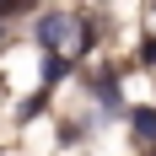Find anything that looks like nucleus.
Wrapping results in <instances>:
<instances>
[{"label": "nucleus", "mask_w": 156, "mask_h": 156, "mask_svg": "<svg viewBox=\"0 0 156 156\" xmlns=\"http://www.w3.org/2000/svg\"><path fill=\"white\" fill-rule=\"evenodd\" d=\"M135 129H140L145 140H156V113H151V108H145V113H135Z\"/></svg>", "instance_id": "nucleus-2"}, {"label": "nucleus", "mask_w": 156, "mask_h": 156, "mask_svg": "<svg viewBox=\"0 0 156 156\" xmlns=\"http://www.w3.org/2000/svg\"><path fill=\"white\" fill-rule=\"evenodd\" d=\"M65 32H70V22H65V16H54V22H43V48H54L65 38Z\"/></svg>", "instance_id": "nucleus-1"}]
</instances>
